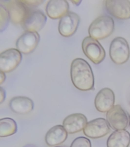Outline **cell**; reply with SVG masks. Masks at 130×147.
Here are the masks:
<instances>
[{"label":"cell","mask_w":130,"mask_h":147,"mask_svg":"<svg viewBox=\"0 0 130 147\" xmlns=\"http://www.w3.org/2000/svg\"><path fill=\"white\" fill-rule=\"evenodd\" d=\"M71 78L77 89L87 91L94 89V77L92 68L85 60L77 58L72 62Z\"/></svg>","instance_id":"6da1fadb"},{"label":"cell","mask_w":130,"mask_h":147,"mask_svg":"<svg viewBox=\"0 0 130 147\" xmlns=\"http://www.w3.org/2000/svg\"><path fill=\"white\" fill-rule=\"evenodd\" d=\"M115 28V23L110 16L104 15L97 17L89 27V36L96 40H102L112 34Z\"/></svg>","instance_id":"7a4b0ae2"},{"label":"cell","mask_w":130,"mask_h":147,"mask_svg":"<svg viewBox=\"0 0 130 147\" xmlns=\"http://www.w3.org/2000/svg\"><path fill=\"white\" fill-rule=\"evenodd\" d=\"M109 54L111 59L115 64L121 65L126 63L130 56L127 41L122 37L115 38L111 43Z\"/></svg>","instance_id":"3957f363"},{"label":"cell","mask_w":130,"mask_h":147,"mask_svg":"<svg viewBox=\"0 0 130 147\" xmlns=\"http://www.w3.org/2000/svg\"><path fill=\"white\" fill-rule=\"evenodd\" d=\"M82 49L87 57L95 64H99L105 59L106 52L97 40L91 36H87L83 40Z\"/></svg>","instance_id":"277c9868"},{"label":"cell","mask_w":130,"mask_h":147,"mask_svg":"<svg viewBox=\"0 0 130 147\" xmlns=\"http://www.w3.org/2000/svg\"><path fill=\"white\" fill-rule=\"evenodd\" d=\"M107 120L113 129H125L128 126L129 119L127 114L119 105H114L107 112Z\"/></svg>","instance_id":"5b68a950"},{"label":"cell","mask_w":130,"mask_h":147,"mask_svg":"<svg viewBox=\"0 0 130 147\" xmlns=\"http://www.w3.org/2000/svg\"><path fill=\"white\" fill-rule=\"evenodd\" d=\"M22 59L21 53L17 49L10 48L0 54V70L9 73L15 69Z\"/></svg>","instance_id":"8992f818"},{"label":"cell","mask_w":130,"mask_h":147,"mask_svg":"<svg viewBox=\"0 0 130 147\" xmlns=\"http://www.w3.org/2000/svg\"><path fill=\"white\" fill-rule=\"evenodd\" d=\"M110 131V126L107 120L102 118H97L88 122L83 129L85 135L92 139L103 137Z\"/></svg>","instance_id":"52a82bcc"},{"label":"cell","mask_w":130,"mask_h":147,"mask_svg":"<svg viewBox=\"0 0 130 147\" xmlns=\"http://www.w3.org/2000/svg\"><path fill=\"white\" fill-rule=\"evenodd\" d=\"M47 20V17L43 11L34 10L28 11L21 24L26 31L37 32L44 27Z\"/></svg>","instance_id":"ba28073f"},{"label":"cell","mask_w":130,"mask_h":147,"mask_svg":"<svg viewBox=\"0 0 130 147\" xmlns=\"http://www.w3.org/2000/svg\"><path fill=\"white\" fill-rule=\"evenodd\" d=\"M80 21V18L77 13L68 11L59 21L58 28L59 33L65 37L72 36L77 31Z\"/></svg>","instance_id":"9c48e42d"},{"label":"cell","mask_w":130,"mask_h":147,"mask_svg":"<svg viewBox=\"0 0 130 147\" xmlns=\"http://www.w3.org/2000/svg\"><path fill=\"white\" fill-rule=\"evenodd\" d=\"M40 40V37L37 32L25 31L17 39L16 45L20 52L28 55L35 50Z\"/></svg>","instance_id":"30bf717a"},{"label":"cell","mask_w":130,"mask_h":147,"mask_svg":"<svg viewBox=\"0 0 130 147\" xmlns=\"http://www.w3.org/2000/svg\"><path fill=\"white\" fill-rule=\"evenodd\" d=\"M105 5L111 15L119 20L130 18V1L128 0L106 1Z\"/></svg>","instance_id":"8fae6325"},{"label":"cell","mask_w":130,"mask_h":147,"mask_svg":"<svg viewBox=\"0 0 130 147\" xmlns=\"http://www.w3.org/2000/svg\"><path fill=\"white\" fill-rule=\"evenodd\" d=\"M115 103V95L114 92L109 88L101 89L97 94L94 104L97 110L99 112H108Z\"/></svg>","instance_id":"7c38bea8"},{"label":"cell","mask_w":130,"mask_h":147,"mask_svg":"<svg viewBox=\"0 0 130 147\" xmlns=\"http://www.w3.org/2000/svg\"><path fill=\"white\" fill-rule=\"evenodd\" d=\"M87 123V119L82 113L69 115L64 119L63 125L68 133L75 134L84 129Z\"/></svg>","instance_id":"4fadbf2b"},{"label":"cell","mask_w":130,"mask_h":147,"mask_svg":"<svg viewBox=\"0 0 130 147\" xmlns=\"http://www.w3.org/2000/svg\"><path fill=\"white\" fill-rule=\"evenodd\" d=\"M27 6L21 1H8L6 8L13 24L17 25L22 23L29 11Z\"/></svg>","instance_id":"5bb4252c"},{"label":"cell","mask_w":130,"mask_h":147,"mask_svg":"<svg viewBox=\"0 0 130 147\" xmlns=\"http://www.w3.org/2000/svg\"><path fill=\"white\" fill-rule=\"evenodd\" d=\"M69 5L65 0H51L46 7L47 14L52 19L62 18L68 12Z\"/></svg>","instance_id":"9a60e30c"},{"label":"cell","mask_w":130,"mask_h":147,"mask_svg":"<svg viewBox=\"0 0 130 147\" xmlns=\"http://www.w3.org/2000/svg\"><path fill=\"white\" fill-rule=\"evenodd\" d=\"M11 110L19 114H27L33 110L34 103L32 100L25 96H17L13 98L10 101Z\"/></svg>","instance_id":"2e32d148"},{"label":"cell","mask_w":130,"mask_h":147,"mask_svg":"<svg viewBox=\"0 0 130 147\" xmlns=\"http://www.w3.org/2000/svg\"><path fill=\"white\" fill-rule=\"evenodd\" d=\"M68 137V133L61 125H57L50 129L45 136V141L50 146L59 145L63 143Z\"/></svg>","instance_id":"e0dca14e"},{"label":"cell","mask_w":130,"mask_h":147,"mask_svg":"<svg viewBox=\"0 0 130 147\" xmlns=\"http://www.w3.org/2000/svg\"><path fill=\"white\" fill-rule=\"evenodd\" d=\"M130 144V134L125 129L116 130L108 137L107 147H128Z\"/></svg>","instance_id":"ac0fdd59"},{"label":"cell","mask_w":130,"mask_h":147,"mask_svg":"<svg viewBox=\"0 0 130 147\" xmlns=\"http://www.w3.org/2000/svg\"><path fill=\"white\" fill-rule=\"evenodd\" d=\"M17 125L16 122L10 118H5L0 119V137L11 136L17 133Z\"/></svg>","instance_id":"d6986e66"},{"label":"cell","mask_w":130,"mask_h":147,"mask_svg":"<svg viewBox=\"0 0 130 147\" xmlns=\"http://www.w3.org/2000/svg\"><path fill=\"white\" fill-rule=\"evenodd\" d=\"M10 17L6 7L0 4V31L4 32L8 26Z\"/></svg>","instance_id":"ffe728a7"},{"label":"cell","mask_w":130,"mask_h":147,"mask_svg":"<svg viewBox=\"0 0 130 147\" xmlns=\"http://www.w3.org/2000/svg\"><path fill=\"white\" fill-rule=\"evenodd\" d=\"M70 147H92L90 140L85 137L76 138L72 142Z\"/></svg>","instance_id":"44dd1931"},{"label":"cell","mask_w":130,"mask_h":147,"mask_svg":"<svg viewBox=\"0 0 130 147\" xmlns=\"http://www.w3.org/2000/svg\"><path fill=\"white\" fill-rule=\"evenodd\" d=\"M27 6L30 7L37 6L42 4L44 2V1H21Z\"/></svg>","instance_id":"7402d4cb"},{"label":"cell","mask_w":130,"mask_h":147,"mask_svg":"<svg viewBox=\"0 0 130 147\" xmlns=\"http://www.w3.org/2000/svg\"><path fill=\"white\" fill-rule=\"evenodd\" d=\"M6 98V92L3 87H0V103L2 104L5 100Z\"/></svg>","instance_id":"603a6c76"},{"label":"cell","mask_w":130,"mask_h":147,"mask_svg":"<svg viewBox=\"0 0 130 147\" xmlns=\"http://www.w3.org/2000/svg\"><path fill=\"white\" fill-rule=\"evenodd\" d=\"M0 84L1 85L4 82L6 79V76L5 72L1 71L0 72Z\"/></svg>","instance_id":"cb8c5ba5"},{"label":"cell","mask_w":130,"mask_h":147,"mask_svg":"<svg viewBox=\"0 0 130 147\" xmlns=\"http://www.w3.org/2000/svg\"><path fill=\"white\" fill-rule=\"evenodd\" d=\"M71 2H73V3L76 5L78 6L81 2V1H71Z\"/></svg>","instance_id":"d4e9b609"},{"label":"cell","mask_w":130,"mask_h":147,"mask_svg":"<svg viewBox=\"0 0 130 147\" xmlns=\"http://www.w3.org/2000/svg\"><path fill=\"white\" fill-rule=\"evenodd\" d=\"M23 147H37L35 145L33 144H27Z\"/></svg>","instance_id":"484cf974"},{"label":"cell","mask_w":130,"mask_h":147,"mask_svg":"<svg viewBox=\"0 0 130 147\" xmlns=\"http://www.w3.org/2000/svg\"><path fill=\"white\" fill-rule=\"evenodd\" d=\"M127 102H128L130 106V90L129 92V94L127 95Z\"/></svg>","instance_id":"4316f807"},{"label":"cell","mask_w":130,"mask_h":147,"mask_svg":"<svg viewBox=\"0 0 130 147\" xmlns=\"http://www.w3.org/2000/svg\"><path fill=\"white\" fill-rule=\"evenodd\" d=\"M54 147H68L66 146H55Z\"/></svg>","instance_id":"83f0119b"},{"label":"cell","mask_w":130,"mask_h":147,"mask_svg":"<svg viewBox=\"0 0 130 147\" xmlns=\"http://www.w3.org/2000/svg\"><path fill=\"white\" fill-rule=\"evenodd\" d=\"M129 125H130V117H129Z\"/></svg>","instance_id":"f1b7e54d"}]
</instances>
